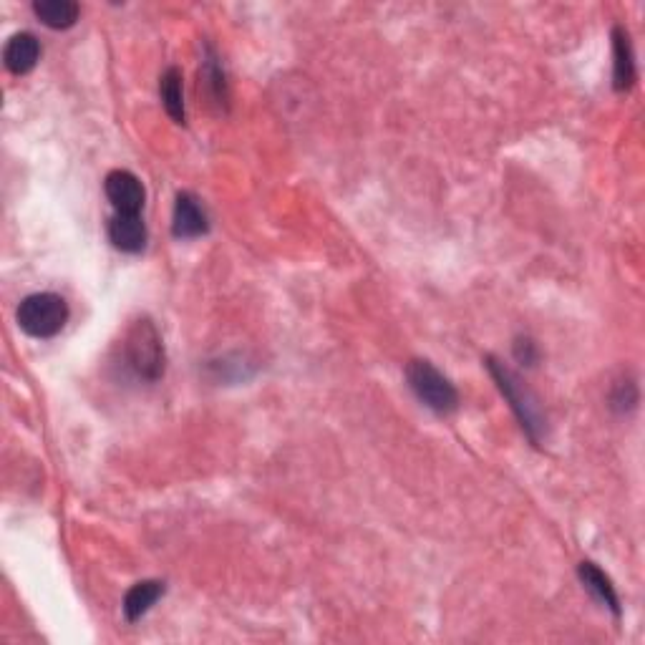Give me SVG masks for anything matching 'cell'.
Listing matches in <instances>:
<instances>
[{
	"label": "cell",
	"mask_w": 645,
	"mask_h": 645,
	"mask_svg": "<svg viewBox=\"0 0 645 645\" xmlns=\"http://www.w3.org/2000/svg\"><path fill=\"white\" fill-rule=\"evenodd\" d=\"M124 361L137 378L157 383L164 376V341L152 318L134 320L124 336Z\"/></svg>",
	"instance_id": "1"
},
{
	"label": "cell",
	"mask_w": 645,
	"mask_h": 645,
	"mask_svg": "<svg viewBox=\"0 0 645 645\" xmlns=\"http://www.w3.org/2000/svg\"><path fill=\"white\" fill-rule=\"evenodd\" d=\"M487 368H489V373H492L494 383H497V389L502 391V396L509 401V406H512L514 416L520 419L525 434L530 436L532 444L540 446L542 434H545L547 424H545V416H542L540 406H537L535 396L527 391V386L520 381V378H517V373H514L512 368H507L504 363H499L494 356H487Z\"/></svg>",
	"instance_id": "2"
},
{
	"label": "cell",
	"mask_w": 645,
	"mask_h": 645,
	"mask_svg": "<svg viewBox=\"0 0 645 645\" xmlns=\"http://www.w3.org/2000/svg\"><path fill=\"white\" fill-rule=\"evenodd\" d=\"M16 320L26 336L46 341L58 336L69 323V303L56 293H33L21 300Z\"/></svg>",
	"instance_id": "3"
},
{
	"label": "cell",
	"mask_w": 645,
	"mask_h": 645,
	"mask_svg": "<svg viewBox=\"0 0 645 645\" xmlns=\"http://www.w3.org/2000/svg\"><path fill=\"white\" fill-rule=\"evenodd\" d=\"M406 381H409L416 399L426 409L436 411V414H451L459 406L457 386L439 368L431 366L429 361H421V358L409 361V366H406Z\"/></svg>",
	"instance_id": "4"
},
{
	"label": "cell",
	"mask_w": 645,
	"mask_h": 645,
	"mask_svg": "<svg viewBox=\"0 0 645 645\" xmlns=\"http://www.w3.org/2000/svg\"><path fill=\"white\" fill-rule=\"evenodd\" d=\"M104 192L116 215H142L147 189L134 172H129V169L109 172L104 179Z\"/></svg>",
	"instance_id": "5"
},
{
	"label": "cell",
	"mask_w": 645,
	"mask_h": 645,
	"mask_svg": "<svg viewBox=\"0 0 645 645\" xmlns=\"http://www.w3.org/2000/svg\"><path fill=\"white\" fill-rule=\"evenodd\" d=\"M210 232V217L192 192H179L174 200L172 235L177 240H195Z\"/></svg>",
	"instance_id": "6"
},
{
	"label": "cell",
	"mask_w": 645,
	"mask_h": 645,
	"mask_svg": "<svg viewBox=\"0 0 645 645\" xmlns=\"http://www.w3.org/2000/svg\"><path fill=\"white\" fill-rule=\"evenodd\" d=\"M106 232H109L111 245L129 255H137L147 245V225H144L142 215H116L114 212Z\"/></svg>",
	"instance_id": "7"
},
{
	"label": "cell",
	"mask_w": 645,
	"mask_h": 645,
	"mask_svg": "<svg viewBox=\"0 0 645 645\" xmlns=\"http://www.w3.org/2000/svg\"><path fill=\"white\" fill-rule=\"evenodd\" d=\"M38 58H41V43L33 33H16L11 41L6 43V51H3V61H6V69L11 71L13 76H26L36 69Z\"/></svg>",
	"instance_id": "8"
},
{
	"label": "cell",
	"mask_w": 645,
	"mask_h": 645,
	"mask_svg": "<svg viewBox=\"0 0 645 645\" xmlns=\"http://www.w3.org/2000/svg\"><path fill=\"white\" fill-rule=\"evenodd\" d=\"M577 575H580V583L585 585V590H588V593L593 595L600 605H605V608H608L615 618H620L623 608H620V598H618V593H615V585L610 583V577L605 575V572L600 570L595 562H588V560L580 562V567H577Z\"/></svg>",
	"instance_id": "9"
},
{
	"label": "cell",
	"mask_w": 645,
	"mask_h": 645,
	"mask_svg": "<svg viewBox=\"0 0 645 645\" xmlns=\"http://www.w3.org/2000/svg\"><path fill=\"white\" fill-rule=\"evenodd\" d=\"M613 53H615L613 86L615 91H628L635 81V56H633V43H630L628 31H625L623 26L613 28Z\"/></svg>",
	"instance_id": "10"
},
{
	"label": "cell",
	"mask_w": 645,
	"mask_h": 645,
	"mask_svg": "<svg viewBox=\"0 0 645 645\" xmlns=\"http://www.w3.org/2000/svg\"><path fill=\"white\" fill-rule=\"evenodd\" d=\"M164 583L162 580H142V583L134 585L129 593H126L124 598V618L129 620V623H137V620H142L144 615L149 613V610L157 605V600L164 595Z\"/></svg>",
	"instance_id": "11"
},
{
	"label": "cell",
	"mask_w": 645,
	"mask_h": 645,
	"mask_svg": "<svg viewBox=\"0 0 645 645\" xmlns=\"http://www.w3.org/2000/svg\"><path fill=\"white\" fill-rule=\"evenodd\" d=\"M33 13H36L43 26L53 28V31H66V28L76 26L81 8L74 0H36Z\"/></svg>",
	"instance_id": "12"
},
{
	"label": "cell",
	"mask_w": 645,
	"mask_h": 645,
	"mask_svg": "<svg viewBox=\"0 0 645 645\" xmlns=\"http://www.w3.org/2000/svg\"><path fill=\"white\" fill-rule=\"evenodd\" d=\"M159 96H162L164 111L174 124H187V109H184V86L182 71L177 66H169L159 79Z\"/></svg>",
	"instance_id": "13"
},
{
	"label": "cell",
	"mask_w": 645,
	"mask_h": 645,
	"mask_svg": "<svg viewBox=\"0 0 645 645\" xmlns=\"http://www.w3.org/2000/svg\"><path fill=\"white\" fill-rule=\"evenodd\" d=\"M200 91H205V94L212 99V104H217V106H227V101H230L225 69H222L220 58L215 56V51H212V48H207V56H205V61H202Z\"/></svg>",
	"instance_id": "14"
},
{
	"label": "cell",
	"mask_w": 645,
	"mask_h": 645,
	"mask_svg": "<svg viewBox=\"0 0 645 645\" xmlns=\"http://www.w3.org/2000/svg\"><path fill=\"white\" fill-rule=\"evenodd\" d=\"M514 358H517L522 366H535L537 346L532 343V338H517V343H514Z\"/></svg>",
	"instance_id": "15"
},
{
	"label": "cell",
	"mask_w": 645,
	"mask_h": 645,
	"mask_svg": "<svg viewBox=\"0 0 645 645\" xmlns=\"http://www.w3.org/2000/svg\"><path fill=\"white\" fill-rule=\"evenodd\" d=\"M635 386L633 383H618V394H613V406L618 411H625V409H633L635 401H638V394H630L628 391H633Z\"/></svg>",
	"instance_id": "16"
}]
</instances>
